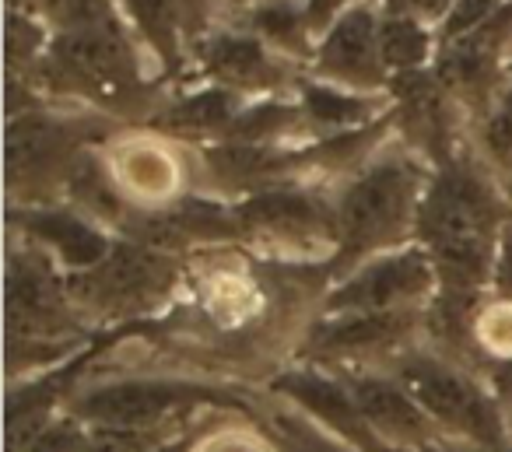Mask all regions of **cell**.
<instances>
[{
	"instance_id": "29",
	"label": "cell",
	"mask_w": 512,
	"mask_h": 452,
	"mask_svg": "<svg viewBox=\"0 0 512 452\" xmlns=\"http://www.w3.org/2000/svg\"><path fill=\"white\" fill-rule=\"evenodd\" d=\"M355 4H362V0H306V15H309V25H313V32H316V43H320L323 32H327L330 25L344 15V11L355 8Z\"/></svg>"
},
{
	"instance_id": "19",
	"label": "cell",
	"mask_w": 512,
	"mask_h": 452,
	"mask_svg": "<svg viewBox=\"0 0 512 452\" xmlns=\"http://www.w3.org/2000/svg\"><path fill=\"white\" fill-rule=\"evenodd\" d=\"M295 99H299L302 113H306L313 141L316 137L344 134V130L372 127L383 116H390L393 106L390 92L365 95V92H351V88H337L320 78H302L299 88H295Z\"/></svg>"
},
{
	"instance_id": "34",
	"label": "cell",
	"mask_w": 512,
	"mask_h": 452,
	"mask_svg": "<svg viewBox=\"0 0 512 452\" xmlns=\"http://www.w3.org/2000/svg\"><path fill=\"white\" fill-rule=\"evenodd\" d=\"M498 452H512V449H502V445H498Z\"/></svg>"
},
{
	"instance_id": "9",
	"label": "cell",
	"mask_w": 512,
	"mask_h": 452,
	"mask_svg": "<svg viewBox=\"0 0 512 452\" xmlns=\"http://www.w3.org/2000/svg\"><path fill=\"white\" fill-rule=\"evenodd\" d=\"M432 71L460 109L481 113L512 74V0L481 29L439 46Z\"/></svg>"
},
{
	"instance_id": "15",
	"label": "cell",
	"mask_w": 512,
	"mask_h": 452,
	"mask_svg": "<svg viewBox=\"0 0 512 452\" xmlns=\"http://www.w3.org/2000/svg\"><path fill=\"white\" fill-rule=\"evenodd\" d=\"M11 225L22 228L25 242L43 249L53 263H60L71 274H85V270L99 267L116 249L113 232L102 228L99 221L85 218L81 211H74V207L32 204L22 207V211L11 207Z\"/></svg>"
},
{
	"instance_id": "11",
	"label": "cell",
	"mask_w": 512,
	"mask_h": 452,
	"mask_svg": "<svg viewBox=\"0 0 512 452\" xmlns=\"http://www.w3.org/2000/svg\"><path fill=\"white\" fill-rule=\"evenodd\" d=\"M309 71L313 78L330 81L337 88H351V92H390L393 74L386 67L383 43H379V4L362 0L344 11L320 36Z\"/></svg>"
},
{
	"instance_id": "18",
	"label": "cell",
	"mask_w": 512,
	"mask_h": 452,
	"mask_svg": "<svg viewBox=\"0 0 512 452\" xmlns=\"http://www.w3.org/2000/svg\"><path fill=\"white\" fill-rule=\"evenodd\" d=\"M249 99L228 92L221 85H207L197 92L176 95V99L162 102L155 109V116L148 120L151 130L165 137H179V141H197V144H218L228 134V127L235 123V116L242 113Z\"/></svg>"
},
{
	"instance_id": "5",
	"label": "cell",
	"mask_w": 512,
	"mask_h": 452,
	"mask_svg": "<svg viewBox=\"0 0 512 452\" xmlns=\"http://www.w3.org/2000/svg\"><path fill=\"white\" fill-rule=\"evenodd\" d=\"M239 242L288 256H316L337 249L334 200L306 183L271 186L264 193L232 204Z\"/></svg>"
},
{
	"instance_id": "8",
	"label": "cell",
	"mask_w": 512,
	"mask_h": 452,
	"mask_svg": "<svg viewBox=\"0 0 512 452\" xmlns=\"http://www.w3.org/2000/svg\"><path fill=\"white\" fill-rule=\"evenodd\" d=\"M200 403H232L228 393L197 382L172 379H120L95 386L71 403V417L88 428H120V431H162V421Z\"/></svg>"
},
{
	"instance_id": "16",
	"label": "cell",
	"mask_w": 512,
	"mask_h": 452,
	"mask_svg": "<svg viewBox=\"0 0 512 452\" xmlns=\"http://www.w3.org/2000/svg\"><path fill=\"white\" fill-rule=\"evenodd\" d=\"M351 396L362 407L365 421L372 424L383 442L390 445H411V449H425L439 435V424L425 414L418 400L393 379L390 372H351L344 375Z\"/></svg>"
},
{
	"instance_id": "3",
	"label": "cell",
	"mask_w": 512,
	"mask_h": 452,
	"mask_svg": "<svg viewBox=\"0 0 512 452\" xmlns=\"http://www.w3.org/2000/svg\"><path fill=\"white\" fill-rule=\"evenodd\" d=\"M390 375L442 431L484 449H498L505 442L502 407L460 361L439 351H400L397 358H390Z\"/></svg>"
},
{
	"instance_id": "27",
	"label": "cell",
	"mask_w": 512,
	"mask_h": 452,
	"mask_svg": "<svg viewBox=\"0 0 512 452\" xmlns=\"http://www.w3.org/2000/svg\"><path fill=\"white\" fill-rule=\"evenodd\" d=\"M491 291H495V298H505V302H512V214H509V221L502 225V235H498Z\"/></svg>"
},
{
	"instance_id": "21",
	"label": "cell",
	"mask_w": 512,
	"mask_h": 452,
	"mask_svg": "<svg viewBox=\"0 0 512 452\" xmlns=\"http://www.w3.org/2000/svg\"><path fill=\"white\" fill-rule=\"evenodd\" d=\"M235 29L249 32L281 57L295 60V64H313L316 53V32L309 25L306 0H271L260 8H249L235 15Z\"/></svg>"
},
{
	"instance_id": "1",
	"label": "cell",
	"mask_w": 512,
	"mask_h": 452,
	"mask_svg": "<svg viewBox=\"0 0 512 452\" xmlns=\"http://www.w3.org/2000/svg\"><path fill=\"white\" fill-rule=\"evenodd\" d=\"M502 190L495 172L467 148L432 169L414 239L432 256L439 291L481 298L491 284L498 235L512 214Z\"/></svg>"
},
{
	"instance_id": "22",
	"label": "cell",
	"mask_w": 512,
	"mask_h": 452,
	"mask_svg": "<svg viewBox=\"0 0 512 452\" xmlns=\"http://www.w3.org/2000/svg\"><path fill=\"white\" fill-rule=\"evenodd\" d=\"M379 43H383V57L393 78L428 71L435 64V53H439L435 29L418 22L397 0H379Z\"/></svg>"
},
{
	"instance_id": "17",
	"label": "cell",
	"mask_w": 512,
	"mask_h": 452,
	"mask_svg": "<svg viewBox=\"0 0 512 452\" xmlns=\"http://www.w3.org/2000/svg\"><path fill=\"white\" fill-rule=\"evenodd\" d=\"M274 389L285 393L288 400H295L302 410H309L330 431H337L344 442L358 445L365 452H386V442L365 421L362 407H358V400L351 396L344 379H334V375L320 372V368H295V372H281Z\"/></svg>"
},
{
	"instance_id": "24",
	"label": "cell",
	"mask_w": 512,
	"mask_h": 452,
	"mask_svg": "<svg viewBox=\"0 0 512 452\" xmlns=\"http://www.w3.org/2000/svg\"><path fill=\"white\" fill-rule=\"evenodd\" d=\"M474 151L498 183H512V74L474 116Z\"/></svg>"
},
{
	"instance_id": "10",
	"label": "cell",
	"mask_w": 512,
	"mask_h": 452,
	"mask_svg": "<svg viewBox=\"0 0 512 452\" xmlns=\"http://www.w3.org/2000/svg\"><path fill=\"white\" fill-rule=\"evenodd\" d=\"M197 67L211 85H221L242 99H267L299 88V64L281 57L267 43L242 29H211L193 43Z\"/></svg>"
},
{
	"instance_id": "23",
	"label": "cell",
	"mask_w": 512,
	"mask_h": 452,
	"mask_svg": "<svg viewBox=\"0 0 512 452\" xmlns=\"http://www.w3.org/2000/svg\"><path fill=\"white\" fill-rule=\"evenodd\" d=\"M120 190L137 200H148V204H162V200H172V190H179V162L169 155V151L158 148H144V144H134V148L120 151V155L109 162Z\"/></svg>"
},
{
	"instance_id": "12",
	"label": "cell",
	"mask_w": 512,
	"mask_h": 452,
	"mask_svg": "<svg viewBox=\"0 0 512 452\" xmlns=\"http://www.w3.org/2000/svg\"><path fill=\"white\" fill-rule=\"evenodd\" d=\"M390 113L400 144L421 155L428 165H442L460 155V102L439 85L435 71L397 74L390 81Z\"/></svg>"
},
{
	"instance_id": "7",
	"label": "cell",
	"mask_w": 512,
	"mask_h": 452,
	"mask_svg": "<svg viewBox=\"0 0 512 452\" xmlns=\"http://www.w3.org/2000/svg\"><path fill=\"white\" fill-rule=\"evenodd\" d=\"M439 295V274L425 246H404L362 263L334 284L323 302V316L358 312H411L428 309Z\"/></svg>"
},
{
	"instance_id": "20",
	"label": "cell",
	"mask_w": 512,
	"mask_h": 452,
	"mask_svg": "<svg viewBox=\"0 0 512 452\" xmlns=\"http://www.w3.org/2000/svg\"><path fill=\"white\" fill-rule=\"evenodd\" d=\"M116 4H120L123 18H127L130 32L158 60L165 78H179L186 67L190 36H186L176 0H116Z\"/></svg>"
},
{
	"instance_id": "31",
	"label": "cell",
	"mask_w": 512,
	"mask_h": 452,
	"mask_svg": "<svg viewBox=\"0 0 512 452\" xmlns=\"http://www.w3.org/2000/svg\"><path fill=\"white\" fill-rule=\"evenodd\" d=\"M232 15H239V11H249V8H260V4H271V0H221Z\"/></svg>"
},
{
	"instance_id": "32",
	"label": "cell",
	"mask_w": 512,
	"mask_h": 452,
	"mask_svg": "<svg viewBox=\"0 0 512 452\" xmlns=\"http://www.w3.org/2000/svg\"><path fill=\"white\" fill-rule=\"evenodd\" d=\"M151 452H190V438H172V442L165 438V442L155 445Z\"/></svg>"
},
{
	"instance_id": "4",
	"label": "cell",
	"mask_w": 512,
	"mask_h": 452,
	"mask_svg": "<svg viewBox=\"0 0 512 452\" xmlns=\"http://www.w3.org/2000/svg\"><path fill=\"white\" fill-rule=\"evenodd\" d=\"M95 120L53 116L46 109L8 116V186L11 204H57L74 158L92 148Z\"/></svg>"
},
{
	"instance_id": "13",
	"label": "cell",
	"mask_w": 512,
	"mask_h": 452,
	"mask_svg": "<svg viewBox=\"0 0 512 452\" xmlns=\"http://www.w3.org/2000/svg\"><path fill=\"white\" fill-rule=\"evenodd\" d=\"M71 295L57 263L25 242L8 260V330L11 340H53L71 326ZM57 344V340H53Z\"/></svg>"
},
{
	"instance_id": "14",
	"label": "cell",
	"mask_w": 512,
	"mask_h": 452,
	"mask_svg": "<svg viewBox=\"0 0 512 452\" xmlns=\"http://www.w3.org/2000/svg\"><path fill=\"white\" fill-rule=\"evenodd\" d=\"M418 330H425V309L323 316L309 333V354L323 361L397 358Z\"/></svg>"
},
{
	"instance_id": "26",
	"label": "cell",
	"mask_w": 512,
	"mask_h": 452,
	"mask_svg": "<svg viewBox=\"0 0 512 452\" xmlns=\"http://www.w3.org/2000/svg\"><path fill=\"white\" fill-rule=\"evenodd\" d=\"M85 442H88V424H81L78 417L67 414L60 421L46 424L25 452H85Z\"/></svg>"
},
{
	"instance_id": "2",
	"label": "cell",
	"mask_w": 512,
	"mask_h": 452,
	"mask_svg": "<svg viewBox=\"0 0 512 452\" xmlns=\"http://www.w3.org/2000/svg\"><path fill=\"white\" fill-rule=\"evenodd\" d=\"M428 179L432 165L407 144L383 148L355 176L344 179L341 193L334 197L337 249L327 263L334 281L376 256L404 249L414 239Z\"/></svg>"
},
{
	"instance_id": "30",
	"label": "cell",
	"mask_w": 512,
	"mask_h": 452,
	"mask_svg": "<svg viewBox=\"0 0 512 452\" xmlns=\"http://www.w3.org/2000/svg\"><path fill=\"white\" fill-rule=\"evenodd\" d=\"M400 8H407L411 11L418 22H425L428 29H435L439 32V25L446 22V15L453 11V4L456 0H397Z\"/></svg>"
},
{
	"instance_id": "28",
	"label": "cell",
	"mask_w": 512,
	"mask_h": 452,
	"mask_svg": "<svg viewBox=\"0 0 512 452\" xmlns=\"http://www.w3.org/2000/svg\"><path fill=\"white\" fill-rule=\"evenodd\" d=\"M176 4H179V15H183L190 46H193L200 36L211 32V15H214V4H218V0H176Z\"/></svg>"
},
{
	"instance_id": "6",
	"label": "cell",
	"mask_w": 512,
	"mask_h": 452,
	"mask_svg": "<svg viewBox=\"0 0 512 452\" xmlns=\"http://www.w3.org/2000/svg\"><path fill=\"white\" fill-rule=\"evenodd\" d=\"M172 284H176V263L169 260V253L123 239L99 267L67 277V295L95 316L123 319L162 305Z\"/></svg>"
},
{
	"instance_id": "33",
	"label": "cell",
	"mask_w": 512,
	"mask_h": 452,
	"mask_svg": "<svg viewBox=\"0 0 512 452\" xmlns=\"http://www.w3.org/2000/svg\"><path fill=\"white\" fill-rule=\"evenodd\" d=\"M218 452H253L249 445H235V442H228V445H221Z\"/></svg>"
},
{
	"instance_id": "25",
	"label": "cell",
	"mask_w": 512,
	"mask_h": 452,
	"mask_svg": "<svg viewBox=\"0 0 512 452\" xmlns=\"http://www.w3.org/2000/svg\"><path fill=\"white\" fill-rule=\"evenodd\" d=\"M502 4L505 0H456L453 4V11L446 15V22L439 25V46H446V43H453V39H460V36H467V32H474V29H481L484 22H491V18L502 11Z\"/></svg>"
}]
</instances>
